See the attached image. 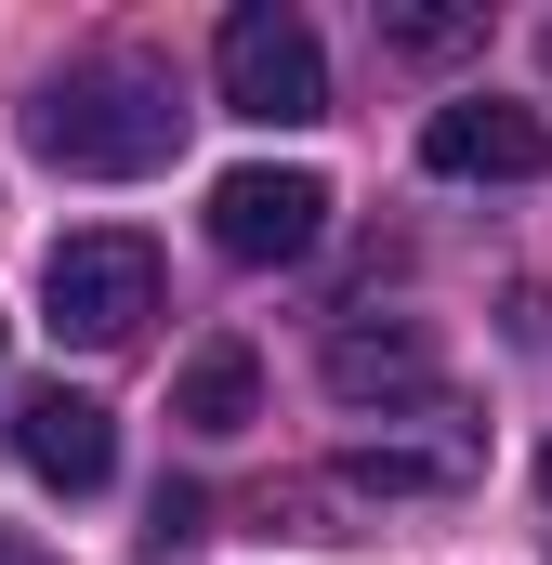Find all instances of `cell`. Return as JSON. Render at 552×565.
<instances>
[{"label":"cell","mask_w":552,"mask_h":565,"mask_svg":"<svg viewBox=\"0 0 552 565\" xmlns=\"http://www.w3.org/2000/svg\"><path fill=\"white\" fill-rule=\"evenodd\" d=\"M211 79H224V106H237V119H264V132L329 119V53H316V26H302L289 0H237V13H224Z\"/></svg>","instance_id":"7a4b0ae2"},{"label":"cell","mask_w":552,"mask_h":565,"mask_svg":"<svg viewBox=\"0 0 552 565\" xmlns=\"http://www.w3.org/2000/svg\"><path fill=\"white\" fill-rule=\"evenodd\" d=\"M540 66H552V26H540Z\"/></svg>","instance_id":"8fae6325"},{"label":"cell","mask_w":552,"mask_h":565,"mask_svg":"<svg viewBox=\"0 0 552 565\" xmlns=\"http://www.w3.org/2000/svg\"><path fill=\"white\" fill-rule=\"evenodd\" d=\"M40 302H53V329H66L79 355H119L145 316H158V250H145V237H53Z\"/></svg>","instance_id":"3957f363"},{"label":"cell","mask_w":552,"mask_h":565,"mask_svg":"<svg viewBox=\"0 0 552 565\" xmlns=\"http://www.w3.org/2000/svg\"><path fill=\"white\" fill-rule=\"evenodd\" d=\"M382 53H408V66L487 53V13H474V0H382Z\"/></svg>","instance_id":"9c48e42d"},{"label":"cell","mask_w":552,"mask_h":565,"mask_svg":"<svg viewBox=\"0 0 552 565\" xmlns=\"http://www.w3.org/2000/svg\"><path fill=\"white\" fill-rule=\"evenodd\" d=\"M13 460H26L40 487L93 500V487L119 473V422H106L93 395H66V382H53V395H26V408H13Z\"/></svg>","instance_id":"52a82bcc"},{"label":"cell","mask_w":552,"mask_h":565,"mask_svg":"<svg viewBox=\"0 0 552 565\" xmlns=\"http://www.w3.org/2000/svg\"><path fill=\"white\" fill-rule=\"evenodd\" d=\"M316 369H329L342 408H421V395H434V329H421V316H342Z\"/></svg>","instance_id":"8992f818"},{"label":"cell","mask_w":552,"mask_h":565,"mask_svg":"<svg viewBox=\"0 0 552 565\" xmlns=\"http://www.w3.org/2000/svg\"><path fill=\"white\" fill-rule=\"evenodd\" d=\"M316 237H329V184H316V171L251 158V171L211 184V250H224V264H302Z\"/></svg>","instance_id":"277c9868"},{"label":"cell","mask_w":552,"mask_h":565,"mask_svg":"<svg viewBox=\"0 0 552 565\" xmlns=\"http://www.w3.org/2000/svg\"><path fill=\"white\" fill-rule=\"evenodd\" d=\"M0 565H40V553H26V540H0Z\"/></svg>","instance_id":"30bf717a"},{"label":"cell","mask_w":552,"mask_h":565,"mask_svg":"<svg viewBox=\"0 0 552 565\" xmlns=\"http://www.w3.org/2000/svg\"><path fill=\"white\" fill-rule=\"evenodd\" d=\"M171 422L211 434V447H237V434L264 422V355L251 342H211V355H184V382H171Z\"/></svg>","instance_id":"ba28073f"},{"label":"cell","mask_w":552,"mask_h":565,"mask_svg":"<svg viewBox=\"0 0 552 565\" xmlns=\"http://www.w3.org/2000/svg\"><path fill=\"white\" fill-rule=\"evenodd\" d=\"M421 171H447V184H540L552 119L540 106H500V93H460V106L421 119Z\"/></svg>","instance_id":"5b68a950"},{"label":"cell","mask_w":552,"mask_h":565,"mask_svg":"<svg viewBox=\"0 0 552 565\" xmlns=\"http://www.w3.org/2000/svg\"><path fill=\"white\" fill-rule=\"evenodd\" d=\"M26 145H40L53 171H79V184H145V171L184 158V106H171L158 66L93 53V66H53V79L26 93Z\"/></svg>","instance_id":"6da1fadb"},{"label":"cell","mask_w":552,"mask_h":565,"mask_svg":"<svg viewBox=\"0 0 552 565\" xmlns=\"http://www.w3.org/2000/svg\"><path fill=\"white\" fill-rule=\"evenodd\" d=\"M540 487H552V460H540Z\"/></svg>","instance_id":"7c38bea8"}]
</instances>
